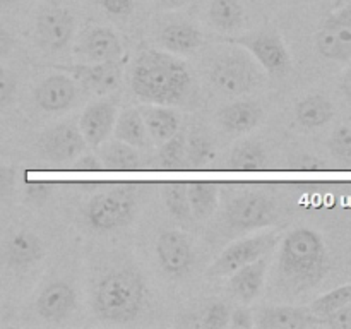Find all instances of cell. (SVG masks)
<instances>
[{
    "instance_id": "cell-1",
    "label": "cell",
    "mask_w": 351,
    "mask_h": 329,
    "mask_svg": "<svg viewBox=\"0 0 351 329\" xmlns=\"http://www.w3.org/2000/svg\"><path fill=\"white\" fill-rule=\"evenodd\" d=\"M191 84L187 65L160 50H143L130 69L134 95L151 105H178L185 99Z\"/></svg>"
},
{
    "instance_id": "cell-2",
    "label": "cell",
    "mask_w": 351,
    "mask_h": 329,
    "mask_svg": "<svg viewBox=\"0 0 351 329\" xmlns=\"http://www.w3.org/2000/svg\"><path fill=\"white\" fill-rule=\"evenodd\" d=\"M329 271V257L322 236L312 228H295L281 242L278 283L290 293H304L317 287Z\"/></svg>"
},
{
    "instance_id": "cell-3",
    "label": "cell",
    "mask_w": 351,
    "mask_h": 329,
    "mask_svg": "<svg viewBox=\"0 0 351 329\" xmlns=\"http://www.w3.org/2000/svg\"><path fill=\"white\" fill-rule=\"evenodd\" d=\"M146 295V281L136 267H117L103 274L96 284L93 310L101 321L125 324L139 317Z\"/></svg>"
},
{
    "instance_id": "cell-4",
    "label": "cell",
    "mask_w": 351,
    "mask_h": 329,
    "mask_svg": "<svg viewBox=\"0 0 351 329\" xmlns=\"http://www.w3.org/2000/svg\"><path fill=\"white\" fill-rule=\"evenodd\" d=\"M84 221L93 232L112 233L129 225L136 215V197L127 187L93 195L84 206Z\"/></svg>"
},
{
    "instance_id": "cell-5",
    "label": "cell",
    "mask_w": 351,
    "mask_h": 329,
    "mask_svg": "<svg viewBox=\"0 0 351 329\" xmlns=\"http://www.w3.org/2000/svg\"><path fill=\"white\" fill-rule=\"evenodd\" d=\"M263 81L259 67L245 51H230L213 62L209 82L225 96H242L256 89Z\"/></svg>"
},
{
    "instance_id": "cell-6",
    "label": "cell",
    "mask_w": 351,
    "mask_h": 329,
    "mask_svg": "<svg viewBox=\"0 0 351 329\" xmlns=\"http://www.w3.org/2000/svg\"><path fill=\"white\" fill-rule=\"evenodd\" d=\"M228 43L242 47L269 75L283 77L291 71V57L280 33L271 27L228 38Z\"/></svg>"
},
{
    "instance_id": "cell-7",
    "label": "cell",
    "mask_w": 351,
    "mask_h": 329,
    "mask_svg": "<svg viewBox=\"0 0 351 329\" xmlns=\"http://www.w3.org/2000/svg\"><path fill=\"white\" fill-rule=\"evenodd\" d=\"M278 233H261V235L247 236L232 243L221 252V256L208 267V278H225L235 273L245 264L254 263L259 257L271 254V250L278 245Z\"/></svg>"
},
{
    "instance_id": "cell-8",
    "label": "cell",
    "mask_w": 351,
    "mask_h": 329,
    "mask_svg": "<svg viewBox=\"0 0 351 329\" xmlns=\"http://www.w3.org/2000/svg\"><path fill=\"white\" fill-rule=\"evenodd\" d=\"M276 218V206L271 197L257 192L239 195L226 206V223L233 232L247 233L271 225Z\"/></svg>"
},
{
    "instance_id": "cell-9",
    "label": "cell",
    "mask_w": 351,
    "mask_h": 329,
    "mask_svg": "<svg viewBox=\"0 0 351 329\" xmlns=\"http://www.w3.org/2000/svg\"><path fill=\"white\" fill-rule=\"evenodd\" d=\"M315 50L322 58L351 60V3L328 17L314 36Z\"/></svg>"
},
{
    "instance_id": "cell-10",
    "label": "cell",
    "mask_w": 351,
    "mask_h": 329,
    "mask_svg": "<svg viewBox=\"0 0 351 329\" xmlns=\"http://www.w3.org/2000/svg\"><path fill=\"white\" fill-rule=\"evenodd\" d=\"M88 147L79 127L74 123H58L45 130L36 141V151L50 163H69L81 156Z\"/></svg>"
},
{
    "instance_id": "cell-11",
    "label": "cell",
    "mask_w": 351,
    "mask_h": 329,
    "mask_svg": "<svg viewBox=\"0 0 351 329\" xmlns=\"http://www.w3.org/2000/svg\"><path fill=\"white\" fill-rule=\"evenodd\" d=\"M74 14L64 7H47L36 17V43L45 51H62L67 48L75 33Z\"/></svg>"
},
{
    "instance_id": "cell-12",
    "label": "cell",
    "mask_w": 351,
    "mask_h": 329,
    "mask_svg": "<svg viewBox=\"0 0 351 329\" xmlns=\"http://www.w3.org/2000/svg\"><path fill=\"white\" fill-rule=\"evenodd\" d=\"M156 257L161 271L173 280L185 278L194 266L192 243L178 230H167L158 236Z\"/></svg>"
},
{
    "instance_id": "cell-13",
    "label": "cell",
    "mask_w": 351,
    "mask_h": 329,
    "mask_svg": "<svg viewBox=\"0 0 351 329\" xmlns=\"http://www.w3.org/2000/svg\"><path fill=\"white\" fill-rule=\"evenodd\" d=\"M117 115H119V103L115 98L91 103L82 112L77 127L88 146L99 147L108 139L115 127Z\"/></svg>"
},
{
    "instance_id": "cell-14",
    "label": "cell",
    "mask_w": 351,
    "mask_h": 329,
    "mask_svg": "<svg viewBox=\"0 0 351 329\" xmlns=\"http://www.w3.org/2000/svg\"><path fill=\"white\" fill-rule=\"evenodd\" d=\"M79 57L89 64L96 62H120L123 53L119 34L108 26H93L84 31L75 47Z\"/></svg>"
},
{
    "instance_id": "cell-15",
    "label": "cell",
    "mask_w": 351,
    "mask_h": 329,
    "mask_svg": "<svg viewBox=\"0 0 351 329\" xmlns=\"http://www.w3.org/2000/svg\"><path fill=\"white\" fill-rule=\"evenodd\" d=\"M67 69L86 91L96 96L110 95L122 82L120 62H96V64L74 65Z\"/></svg>"
},
{
    "instance_id": "cell-16",
    "label": "cell",
    "mask_w": 351,
    "mask_h": 329,
    "mask_svg": "<svg viewBox=\"0 0 351 329\" xmlns=\"http://www.w3.org/2000/svg\"><path fill=\"white\" fill-rule=\"evenodd\" d=\"M34 103L47 113H60L72 106L77 96L75 81L69 75L53 74L34 88Z\"/></svg>"
},
{
    "instance_id": "cell-17",
    "label": "cell",
    "mask_w": 351,
    "mask_h": 329,
    "mask_svg": "<svg viewBox=\"0 0 351 329\" xmlns=\"http://www.w3.org/2000/svg\"><path fill=\"white\" fill-rule=\"evenodd\" d=\"M77 304L75 290L65 281H53L43 288L36 300V312L48 322H62L74 312Z\"/></svg>"
},
{
    "instance_id": "cell-18",
    "label": "cell",
    "mask_w": 351,
    "mask_h": 329,
    "mask_svg": "<svg viewBox=\"0 0 351 329\" xmlns=\"http://www.w3.org/2000/svg\"><path fill=\"white\" fill-rule=\"evenodd\" d=\"M45 245L36 233L21 230L12 233L3 243V259L10 267L27 269L43 259Z\"/></svg>"
},
{
    "instance_id": "cell-19",
    "label": "cell",
    "mask_w": 351,
    "mask_h": 329,
    "mask_svg": "<svg viewBox=\"0 0 351 329\" xmlns=\"http://www.w3.org/2000/svg\"><path fill=\"white\" fill-rule=\"evenodd\" d=\"M267 267H269V254L259 257L254 263L245 264L233 274H230L228 288L233 297H237L243 304H250L256 300L264 287Z\"/></svg>"
},
{
    "instance_id": "cell-20",
    "label": "cell",
    "mask_w": 351,
    "mask_h": 329,
    "mask_svg": "<svg viewBox=\"0 0 351 329\" xmlns=\"http://www.w3.org/2000/svg\"><path fill=\"white\" fill-rule=\"evenodd\" d=\"M264 110L259 103L250 101V99H242V101H233L219 108L218 119L219 125L223 130L235 136L250 132L263 122Z\"/></svg>"
},
{
    "instance_id": "cell-21",
    "label": "cell",
    "mask_w": 351,
    "mask_h": 329,
    "mask_svg": "<svg viewBox=\"0 0 351 329\" xmlns=\"http://www.w3.org/2000/svg\"><path fill=\"white\" fill-rule=\"evenodd\" d=\"M256 326L263 329H305L321 326V319L312 314L311 308L280 305L264 308L256 321Z\"/></svg>"
},
{
    "instance_id": "cell-22",
    "label": "cell",
    "mask_w": 351,
    "mask_h": 329,
    "mask_svg": "<svg viewBox=\"0 0 351 329\" xmlns=\"http://www.w3.org/2000/svg\"><path fill=\"white\" fill-rule=\"evenodd\" d=\"M141 115L146 123L147 134L154 143L161 144L173 137L180 129V119L175 113V110L168 108L165 105H147L143 106Z\"/></svg>"
},
{
    "instance_id": "cell-23",
    "label": "cell",
    "mask_w": 351,
    "mask_h": 329,
    "mask_svg": "<svg viewBox=\"0 0 351 329\" xmlns=\"http://www.w3.org/2000/svg\"><path fill=\"white\" fill-rule=\"evenodd\" d=\"M204 41L201 31L191 23H171L161 29L160 43L168 51L177 55H187L197 50Z\"/></svg>"
},
{
    "instance_id": "cell-24",
    "label": "cell",
    "mask_w": 351,
    "mask_h": 329,
    "mask_svg": "<svg viewBox=\"0 0 351 329\" xmlns=\"http://www.w3.org/2000/svg\"><path fill=\"white\" fill-rule=\"evenodd\" d=\"M295 119L305 129H319L335 119V105L324 95H308L295 106Z\"/></svg>"
},
{
    "instance_id": "cell-25",
    "label": "cell",
    "mask_w": 351,
    "mask_h": 329,
    "mask_svg": "<svg viewBox=\"0 0 351 329\" xmlns=\"http://www.w3.org/2000/svg\"><path fill=\"white\" fill-rule=\"evenodd\" d=\"M113 136L122 143L130 144L136 149H146L149 144V134H147L146 123L139 108H125L117 115L115 127H113Z\"/></svg>"
},
{
    "instance_id": "cell-26",
    "label": "cell",
    "mask_w": 351,
    "mask_h": 329,
    "mask_svg": "<svg viewBox=\"0 0 351 329\" xmlns=\"http://www.w3.org/2000/svg\"><path fill=\"white\" fill-rule=\"evenodd\" d=\"M98 149L99 160H101L103 168H106V170L134 171L139 170L141 164H143L139 149L119 139L113 141V143H106L105 141Z\"/></svg>"
},
{
    "instance_id": "cell-27",
    "label": "cell",
    "mask_w": 351,
    "mask_h": 329,
    "mask_svg": "<svg viewBox=\"0 0 351 329\" xmlns=\"http://www.w3.org/2000/svg\"><path fill=\"white\" fill-rule=\"evenodd\" d=\"M228 164L237 171H259L267 164L266 149L257 141H242L232 149L228 158Z\"/></svg>"
},
{
    "instance_id": "cell-28",
    "label": "cell",
    "mask_w": 351,
    "mask_h": 329,
    "mask_svg": "<svg viewBox=\"0 0 351 329\" xmlns=\"http://www.w3.org/2000/svg\"><path fill=\"white\" fill-rule=\"evenodd\" d=\"M209 21L219 31H237L245 23V10L240 0H213L209 5Z\"/></svg>"
},
{
    "instance_id": "cell-29",
    "label": "cell",
    "mask_w": 351,
    "mask_h": 329,
    "mask_svg": "<svg viewBox=\"0 0 351 329\" xmlns=\"http://www.w3.org/2000/svg\"><path fill=\"white\" fill-rule=\"evenodd\" d=\"M187 195L191 202L192 218L208 219L218 206V188L211 182H192L187 184Z\"/></svg>"
},
{
    "instance_id": "cell-30",
    "label": "cell",
    "mask_w": 351,
    "mask_h": 329,
    "mask_svg": "<svg viewBox=\"0 0 351 329\" xmlns=\"http://www.w3.org/2000/svg\"><path fill=\"white\" fill-rule=\"evenodd\" d=\"M216 156V147L209 134L194 129L187 137V163L192 168H206Z\"/></svg>"
},
{
    "instance_id": "cell-31",
    "label": "cell",
    "mask_w": 351,
    "mask_h": 329,
    "mask_svg": "<svg viewBox=\"0 0 351 329\" xmlns=\"http://www.w3.org/2000/svg\"><path fill=\"white\" fill-rule=\"evenodd\" d=\"M163 201L170 215L178 221H191L192 211L187 195V184L182 182H170L163 187Z\"/></svg>"
},
{
    "instance_id": "cell-32",
    "label": "cell",
    "mask_w": 351,
    "mask_h": 329,
    "mask_svg": "<svg viewBox=\"0 0 351 329\" xmlns=\"http://www.w3.org/2000/svg\"><path fill=\"white\" fill-rule=\"evenodd\" d=\"M160 161L167 170H180L187 163V137L177 132L173 137L161 143Z\"/></svg>"
},
{
    "instance_id": "cell-33",
    "label": "cell",
    "mask_w": 351,
    "mask_h": 329,
    "mask_svg": "<svg viewBox=\"0 0 351 329\" xmlns=\"http://www.w3.org/2000/svg\"><path fill=\"white\" fill-rule=\"evenodd\" d=\"M350 302H351V283L341 284V287L321 295V297L315 298V300L312 302L308 308L312 310V314H315L319 319H321V317H326V315H329L331 312L341 308L343 305L350 304Z\"/></svg>"
},
{
    "instance_id": "cell-34",
    "label": "cell",
    "mask_w": 351,
    "mask_h": 329,
    "mask_svg": "<svg viewBox=\"0 0 351 329\" xmlns=\"http://www.w3.org/2000/svg\"><path fill=\"white\" fill-rule=\"evenodd\" d=\"M329 153L341 164H351V127L338 125L328 141Z\"/></svg>"
},
{
    "instance_id": "cell-35",
    "label": "cell",
    "mask_w": 351,
    "mask_h": 329,
    "mask_svg": "<svg viewBox=\"0 0 351 329\" xmlns=\"http://www.w3.org/2000/svg\"><path fill=\"white\" fill-rule=\"evenodd\" d=\"M230 314L232 312L228 305L223 302H213L211 305H208L197 326L206 329H225L230 324Z\"/></svg>"
},
{
    "instance_id": "cell-36",
    "label": "cell",
    "mask_w": 351,
    "mask_h": 329,
    "mask_svg": "<svg viewBox=\"0 0 351 329\" xmlns=\"http://www.w3.org/2000/svg\"><path fill=\"white\" fill-rule=\"evenodd\" d=\"M17 95V77L14 72L0 67V110L14 103Z\"/></svg>"
},
{
    "instance_id": "cell-37",
    "label": "cell",
    "mask_w": 351,
    "mask_h": 329,
    "mask_svg": "<svg viewBox=\"0 0 351 329\" xmlns=\"http://www.w3.org/2000/svg\"><path fill=\"white\" fill-rule=\"evenodd\" d=\"M321 326L332 329H351V302L326 317H321Z\"/></svg>"
},
{
    "instance_id": "cell-38",
    "label": "cell",
    "mask_w": 351,
    "mask_h": 329,
    "mask_svg": "<svg viewBox=\"0 0 351 329\" xmlns=\"http://www.w3.org/2000/svg\"><path fill=\"white\" fill-rule=\"evenodd\" d=\"M17 171L10 164H0V201L10 197L16 188Z\"/></svg>"
},
{
    "instance_id": "cell-39",
    "label": "cell",
    "mask_w": 351,
    "mask_h": 329,
    "mask_svg": "<svg viewBox=\"0 0 351 329\" xmlns=\"http://www.w3.org/2000/svg\"><path fill=\"white\" fill-rule=\"evenodd\" d=\"M101 5L112 16L127 17L132 14L136 0H101Z\"/></svg>"
},
{
    "instance_id": "cell-40",
    "label": "cell",
    "mask_w": 351,
    "mask_h": 329,
    "mask_svg": "<svg viewBox=\"0 0 351 329\" xmlns=\"http://www.w3.org/2000/svg\"><path fill=\"white\" fill-rule=\"evenodd\" d=\"M228 326L230 328H235V329H249V328H254V326H256V321H254L250 310L240 307V308H235V310L230 314V324Z\"/></svg>"
},
{
    "instance_id": "cell-41",
    "label": "cell",
    "mask_w": 351,
    "mask_h": 329,
    "mask_svg": "<svg viewBox=\"0 0 351 329\" xmlns=\"http://www.w3.org/2000/svg\"><path fill=\"white\" fill-rule=\"evenodd\" d=\"M48 194H50V185L43 184V182H40V184H27L26 185L27 199H29V201H33L34 204H41V202L48 197Z\"/></svg>"
},
{
    "instance_id": "cell-42",
    "label": "cell",
    "mask_w": 351,
    "mask_h": 329,
    "mask_svg": "<svg viewBox=\"0 0 351 329\" xmlns=\"http://www.w3.org/2000/svg\"><path fill=\"white\" fill-rule=\"evenodd\" d=\"M77 167L79 170L82 171H93V170H103V163L99 158L93 156V154H81V156L77 158Z\"/></svg>"
},
{
    "instance_id": "cell-43",
    "label": "cell",
    "mask_w": 351,
    "mask_h": 329,
    "mask_svg": "<svg viewBox=\"0 0 351 329\" xmlns=\"http://www.w3.org/2000/svg\"><path fill=\"white\" fill-rule=\"evenodd\" d=\"M14 43H16V40H14L12 34L5 27L0 26V57H7L12 51Z\"/></svg>"
},
{
    "instance_id": "cell-44",
    "label": "cell",
    "mask_w": 351,
    "mask_h": 329,
    "mask_svg": "<svg viewBox=\"0 0 351 329\" xmlns=\"http://www.w3.org/2000/svg\"><path fill=\"white\" fill-rule=\"evenodd\" d=\"M154 3H156L160 9L175 10V9H180L182 5H185L187 0H154Z\"/></svg>"
},
{
    "instance_id": "cell-45",
    "label": "cell",
    "mask_w": 351,
    "mask_h": 329,
    "mask_svg": "<svg viewBox=\"0 0 351 329\" xmlns=\"http://www.w3.org/2000/svg\"><path fill=\"white\" fill-rule=\"evenodd\" d=\"M339 88H341L343 95L346 96V99L351 101V67L343 74L341 81H339Z\"/></svg>"
},
{
    "instance_id": "cell-46",
    "label": "cell",
    "mask_w": 351,
    "mask_h": 329,
    "mask_svg": "<svg viewBox=\"0 0 351 329\" xmlns=\"http://www.w3.org/2000/svg\"><path fill=\"white\" fill-rule=\"evenodd\" d=\"M10 2H12V0H0V7H2V5H9Z\"/></svg>"
}]
</instances>
